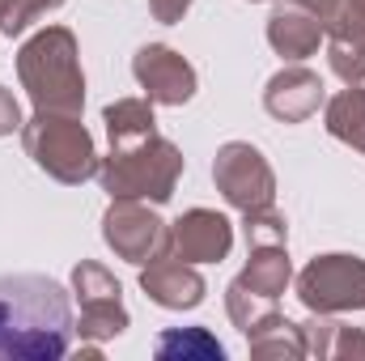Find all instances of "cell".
I'll return each instance as SVG.
<instances>
[{
    "label": "cell",
    "mask_w": 365,
    "mask_h": 361,
    "mask_svg": "<svg viewBox=\"0 0 365 361\" xmlns=\"http://www.w3.org/2000/svg\"><path fill=\"white\" fill-rule=\"evenodd\" d=\"M297 298L310 315H349L365 310V260L349 251L314 255L297 272Z\"/></svg>",
    "instance_id": "5b68a950"
},
{
    "label": "cell",
    "mask_w": 365,
    "mask_h": 361,
    "mask_svg": "<svg viewBox=\"0 0 365 361\" xmlns=\"http://www.w3.org/2000/svg\"><path fill=\"white\" fill-rule=\"evenodd\" d=\"M242 289L259 293V298H280L289 285H293V264H289V251L284 243H264V247H251L247 255V268L234 276Z\"/></svg>",
    "instance_id": "5bb4252c"
},
{
    "label": "cell",
    "mask_w": 365,
    "mask_h": 361,
    "mask_svg": "<svg viewBox=\"0 0 365 361\" xmlns=\"http://www.w3.org/2000/svg\"><path fill=\"white\" fill-rule=\"evenodd\" d=\"M17 81L30 93L34 111L81 115L86 106V73L77 34L68 26H43L17 47Z\"/></svg>",
    "instance_id": "7a4b0ae2"
},
{
    "label": "cell",
    "mask_w": 365,
    "mask_h": 361,
    "mask_svg": "<svg viewBox=\"0 0 365 361\" xmlns=\"http://www.w3.org/2000/svg\"><path fill=\"white\" fill-rule=\"evenodd\" d=\"M323 123L336 141L365 153V86H349L323 102Z\"/></svg>",
    "instance_id": "9a60e30c"
},
{
    "label": "cell",
    "mask_w": 365,
    "mask_h": 361,
    "mask_svg": "<svg viewBox=\"0 0 365 361\" xmlns=\"http://www.w3.org/2000/svg\"><path fill=\"white\" fill-rule=\"evenodd\" d=\"M327 357H336V361L365 357V332L361 327H349V323H336L331 340H327Z\"/></svg>",
    "instance_id": "cb8c5ba5"
},
{
    "label": "cell",
    "mask_w": 365,
    "mask_h": 361,
    "mask_svg": "<svg viewBox=\"0 0 365 361\" xmlns=\"http://www.w3.org/2000/svg\"><path fill=\"white\" fill-rule=\"evenodd\" d=\"M268 43H272L276 56H284L289 64H302L319 51L323 43V21L310 13V9H297V4H280L272 17H268Z\"/></svg>",
    "instance_id": "4fadbf2b"
},
{
    "label": "cell",
    "mask_w": 365,
    "mask_h": 361,
    "mask_svg": "<svg viewBox=\"0 0 365 361\" xmlns=\"http://www.w3.org/2000/svg\"><path fill=\"white\" fill-rule=\"evenodd\" d=\"M102 123H106V136L110 145H128V141H140L149 132H158V119H153V102L149 98H119L102 111Z\"/></svg>",
    "instance_id": "e0dca14e"
},
{
    "label": "cell",
    "mask_w": 365,
    "mask_h": 361,
    "mask_svg": "<svg viewBox=\"0 0 365 361\" xmlns=\"http://www.w3.org/2000/svg\"><path fill=\"white\" fill-rule=\"evenodd\" d=\"M327 64L344 86L365 81V0H336L331 17L323 21Z\"/></svg>",
    "instance_id": "9c48e42d"
},
{
    "label": "cell",
    "mask_w": 365,
    "mask_h": 361,
    "mask_svg": "<svg viewBox=\"0 0 365 361\" xmlns=\"http://www.w3.org/2000/svg\"><path fill=\"white\" fill-rule=\"evenodd\" d=\"M158 361H225V345L208 327H166L153 340Z\"/></svg>",
    "instance_id": "2e32d148"
},
{
    "label": "cell",
    "mask_w": 365,
    "mask_h": 361,
    "mask_svg": "<svg viewBox=\"0 0 365 361\" xmlns=\"http://www.w3.org/2000/svg\"><path fill=\"white\" fill-rule=\"evenodd\" d=\"M361 86H365V81H361Z\"/></svg>",
    "instance_id": "83f0119b"
},
{
    "label": "cell",
    "mask_w": 365,
    "mask_h": 361,
    "mask_svg": "<svg viewBox=\"0 0 365 361\" xmlns=\"http://www.w3.org/2000/svg\"><path fill=\"white\" fill-rule=\"evenodd\" d=\"M225 310H230V319H234V327L242 336H255L264 323H272L276 315H280L272 298H259V293L242 289L238 280H230V289H225Z\"/></svg>",
    "instance_id": "d6986e66"
},
{
    "label": "cell",
    "mask_w": 365,
    "mask_h": 361,
    "mask_svg": "<svg viewBox=\"0 0 365 361\" xmlns=\"http://www.w3.org/2000/svg\"><path fill=\"white\" fill-rule=\"evenodd\" d=\"M77 336L73 298L51 276H0V361H60Z\"/></svg>",
    "instance_id": "6da1fadb"
},
{
    "label": "cell",
    "mask_w": 365,
    "mask_h": 361,
    "mask_svg": "<svg viewBox=\"0 0 365 361\" xmlns=\"http://www.w3.org/2000/svg\"><path fill=\"white\" fill-rule=\"evenodd\" d=\"M251 340V357L259 361H297L306 357V340H302V323H289L284 315H276L272 323H264Z\"/></svg>",
    "instance_id": "ac0fdd59"
},
{
    "label": "cell",
    "mask_w": 365,
    "mask_h": 361,
    "mask_svg": "<svg viewBox=\"0 0 365 361\" xmlns=\"http://www.w3.org/2000/svg\"><path fill=\"white\" fill-rule=\"evenodd\" d=\"M64 0H0V39H17L26 34L38 17H47L51 9H60Z\"/></svg>",
    "instance_id": "7402d4cb"
},
{
    "label": "cell",
    "mask_w": 365,
    "mask_h": 361,
    "mask_svg": "<svg viewBox=\"0 0 365 361\" xmlns=\"http://www.w3.org/2000/svg\"><path fill=\"white\" fill-rule=\"evenodd\" d=\"M323 102H327V90H323L319 73H310L306 64L280 68L272 81H268V90H264V106H268V115L280 119V123H306Z\"/></svg>",
    "instance_id": "7c38bea8"
},
{
    "label": "cell",
    "mask_w": 365,
    "mask_h": 361,
    "mask_svg": "<svg viewBox=\"0 0 365 361\" xmlns=\"http://www.w3.org/2000/svg\"><path fill=\"white\" fill-rule=\"evenodd\" d=\"M102 238L119 260L136 268L158 255H170V225L145 200H110V208L102 213Z\"/></svg>",
    "instance_id": "52a82bcc"
},
{
    "label": "cell",
    "mask_w": 365,
    "mask_h": 361,
    "mask_svg": "<svg viewBox=\"0 0 365 361\" xmlns=\"http://www.w3.org/2000/svg\"><path fill=\"white\" fill-rule=\"evenodd\" d=\"M242 230H247V247H264V243H284L289 225L276 208H259V213H242Z\"/></svg>",
    "instance_id": "603a6c76"
},
{
    "label": "cell",
    "mask_w": 365,
    "mask_h": 361,
    "mask_svg": "<svg viewBox=\"0 0 365 361\" xmlns=\"http://www.w3.org/2000/svg\"><path fill=\"white\" fill-rule=\"evenodd\" d=\"M234 247V225L217 208H187L170 221V255L187 264H221Z\"/></svg>",
    "instance_id": "30bf717a"
},
{
    "label": "cell",
    "mask_w": 365,
    "mask_h": 361,
    "mask_svg": "<svg viewBox=\"0 0 365 361\" xmlns=\"http://www.w3.org/2000/svg\"><path fill=\"white\" fill-rule=\"evenodd\" d=\"M182 179V149L175 141L149 132L128 145H110L98 166V183L110 200H149L166 204Z\"/></svg>",
    "instance_id": "3957f363"
},
{
    "label": "cell",
    "mask_w": 365,
    "mask_h": 361,
    "mask_svg": "<svg viewBox=\"0 0 365 361\" xmlns=\"http://www.w3.org/2000/svg\"><path fill=\"white\" fill-rule=\"evenodd\" d=\"M128 310L123 302H98V306H81V319H77V336L86 345H102V340H115L128 332Z\"/></svg>",
    "instance_id": "ffe728a7"
},
{
    "label": "cell",
    "mask_w": 365,
    "mask_h": 361,
    "mask_svg": "<svg viewBox=\"0 0 365 361\" xmlns=\"http://www.w3.org/2000/svg\"><path fill=\"white\" fill-rule=\"evenodd\" d=\"M212 183L217 191L225 195L230 208L238 213H259V208H272L276 200V175L268 166V158L247 145V141H225L212 158Z\"/></svg>",
    "instance_id": "8992f818"
},
{
    "label": "cell",
    "mask_w": 365,
    "mask_h": 361,
    "mask_svg": "<svg viewBox=\"0 0 365 361\" xmlns=\"http://www.w3.org/2000/svg\"><path fill=\"white\" fill-rule=\"evenodd\" d=\"M276 4H297V9H310L319 21H327V17H331V9H336V0H276Z\"/></svg>",
    "instance_id": "4316f807"
},
{
    "label": "cell",
    "mask_w": 365,
    "mask_h": 361,
    "mask_svg": "<svg viewBox=\"0 0 365 361\" xmlns=\"http://www.w3.org/2000/svg\"><path fill=\"white\" fill-rule=\"evenodd\" d=\"M140 289L149 302H158L162 310H195L208 293L204 276L195 272V264H187L179 255H158L140 268Z\"/></svg>",
    "instance_id": "8fae6325"
},
{
    "label": "cell",
    "mask_w": 365,
    "mask_h": 361,
    "mask_svg": "<svg viewBox=\"0 0 365 361\" xmlns=\"http://www.w3.org/2000/svg\"><path fill=\"white\" fill-rule=\"evenodd\" d=\"M21 106H17V98L0 86V136H13V132H21Z\"/></svg>",
    "instance_id": "d4e9b609"
},
{
    "label": "cell",
    "mask_w": 365,
    "mask_h": 361,
    "mask_svg": "<svg viewBox=\"0 0 365 361\" xmlns=\"http://www.w3.org/2000/svg\"><path fill=\"white\" fill-rule=\"evenodd\" d=\"M73 293H77V302H81V306L123 302V298H119V293H123V285L102 268V264H93V260H81V264L73 268Z\"/></svg>",
    "instance_id": "44dd1931"
},
{
    "label": "cell",
    "mask_w": 365,
    "mask_h": 361,
    "mask_svg": "<svg viewBox=\"0 0 365 361\" xmlns=\"http://www.w3.org/2000/svg\"><path fill=\"white\" fill-rule=\"evenodd\" d=\"M132 77L153 106H182L195 98V68L166 43H145L132 56Z\"/></svg>",
    "instance_id": "ba28073f"
},
{
    "label": "cell",
    "mask_w": 365,
    "mask_h": 361,
    "mask_svg": "<svg viewBox=\"0 0 365 361\" xmlns=\"http://www.w3.org/2000/svg\"><path fill=\"white\" fill-rule=\"evenodd\" d=\"M191 9V0H149V13L162 21V26H175L182 21V13Z\"/></svg>",
    "instance_id": "484cf974"
},
{
    "label": "cell",
    "mask_w": 365,
    "mask_h": 361,
    "mask_svg": "<svg viewBox=\"0 0 365 361\" xmlns=\"http://www.w3.org/2000/svg\"><path fill=\"white\" fill-rule=\"evenodd\" d=\"M21 145L30 153V162L51 175L56 183H86L98 175L102 158L93 149L90 128L81 123V115H56V111H34L21 123Z\"/></svg>",
    "instance_id": "277c9868"
}]
</instances>
